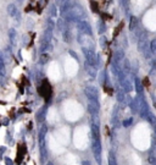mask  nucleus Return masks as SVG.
Here are the masks:
<instances>
[{"instance_id":"nucleus-1","label":"nucleus","mask_w":156,"mask_h":165,"mask_svg":"<svg viewBox=\"0 0 156 165\" xmlns=\"http://www.w3.org/2000/svg\"><path fill=\"white\" fill-rule=\"evenodd\" d=\"M87 19H88L87 10L81 5H73V4L71 6V9L64 15V20L67 23H77L78 21L87 20Z\"/></svg>"},{"instance_id":"nucleus-2","label":"nucleus","mask_w":156,"mask_h":165,"mask_svg":"<svg viewBox=\"0 0 156 165\" xmlns=\"http://www.w3.org/2000/svg\"><path fill=\"white\" fill-rule=\"evenodd\" d=\"M78 42L83 48H89V49H94V41H93V36L89 34H84V33L78 32Z\"/></svg>"},{"instance_id":"nucleus-3","label":"nucleus","mask_w":156,"mask_h":165,"mask_svg":"<svg viewBox=\"0 0 156 165\" xmlns=\"http://www.w3.org/2000/svg\"><path fill=\"white\" fill-rule=\"evenodd\" d=\"M8 14H9V16L11 17L13 22H16V25H20L21 23V12L18 10V8H17V5L16 4H9L8 5Z\"/></svg>"},{"instance_id":"nucleus-4","label":"nucleus","mask_w":156,"mask_h":165,"mask_svg":"<svg viewBox=\"0 0 156 165\" xmlns=\"http://www.w3.org/2000/svg\"><path fill=\"white\" fill-rule=\"evenodd\" d=\"M76 27H77L78 32L84 33V34H89L93 36V28L90 26V23L87 20H82V21H78L76 23Z\"/></svg>"},{"instance_id":"nucleus-5","label":"nucleus","mask_w":156,"mask_h":165,"mask_svg":"<svg viewBox=\"0 0 156 165\" xmlns=\"http://www.w3.org/2000/svg\"><path fill=\"white\" fill-rule=\"evenodd\" d=\"M84 93H86V96L88 97L89 100H98L99 92H98L96 87H94V86H88V87H86V89H84Z\"/></svg>"},{"instance_id":"nucleus-6","label":"nucleus","mask_w":156,"mask_h":165,"mask_svg":"<svg viewBox=\"0 0 156 165\" xmlns=\"http://www.w3.org/2000/svg\"><path fill=\"white\" fill-rule=\"evenodd\" d=\"M62 39H64V42L65 43H72V41H73V34L71 32V30L67 27L65 31H62Z\"/></svg>"},{"instance_id":"nucleus-7","label":"nucleus","mask_w":156,"mask_h":165,"mask_svg":"<svg viewBox=\"0 0 156 165\" xmlns=\"http://www.w3.org/2000/svg\"><path fill=\"white\" fill-rule=\"evenodd\" d=\"M138 27H139V20H138V17H135V16L132 15V16L129 17V25H128V28H129L131 32H133V31H135Z\"/></svg>"},{"instance_id":"nucleus-8","label":"nucleus","mask_w":156,"mask_h":165,"mask_svg":"<svg viewBox=\"0 0 156 165\" xmlns=\"http://www.w3.org/2000/svg\"><path fill=\"white\" fill-rule=\"evenodd\" d=\"M88 108H89V111L95 115L98 111H99V103L98 100H89V104H88Z\"/></svg>"},{"instance_id":"nucleus-9","label":"nucleus","mask_w":156,"mask_h":165,"mask_svg":"<svg viewBox=\"0 0 156 165\" xmlns=\"http://www.w3.org/2000/svg\"><path fill=\"white\" fill-rule=\"evenodd\" d=\"M9 38H10V42H11L12 45H16V42H17V32L15 28H10L9 30Z\"/></svg>"},{"instance_id":"nucleus-10","label":"nucleus","mask_w":156,"mask_h":165,"mask_svg":"<svg viewBox=\"0 0 156 165\" xmlns=\"http://www.w3.org/2000/svg\"><path fill=\"white\" fill-rule=\"evenodd\" d=\"M56 28L60 31V32H62V31H65L67 28V22L64 20V19H59L57 22H56Z\"/></svg>"},{"instance_id":"nucleus-11","label":"nucleus","mask_w":156,"mask_h":165,"mask_svg":"<svg viewBox=\"0 0 156 165\" xmlns=\"http://www.w3.org/2000/svg\"><path fill=\"white\" fill-rule=\"evenodd\" d=\"M55 27H56V22L53 20V17H48V19H46V21H45V28L54 31V30H55Z\"/></svg>"},{"instance_id":"nucleus-12","label":"nucleus","mask_w":156,"mask_h":165,"mask_svg":"<svg viewBox=\"0 0 156 165\" xmlns=\"http://www.w3.org/2000/svg\"><path fill=\"white\" fill-rule=\"evenodd\" d=\"M98 32H99V34H102V33L106 32V23L102 20L98 21Z\"/></svg>"},{"instance_id":"nucleus-13","label":"nucleus","mask_w":156,"mask_h":165,"mask_svg":"<svg viewBox=\"0 0 156 165\" xmlns=\"http://www.w3.org/2000/svg\"><path fill=\"white\" fill-rule=\"evenodd\" d=\"M49 15H50V17H56L57 16V6H56V4H51L50 5V8H49Z\"/></svg>"},{"instance_id":"nucleus-14","label":"nucleus","mask_w":156,"mask_h":165,"mask_svg":"<svg viewBox=\"0 0 156 165\" xmlns=\"http://www.w3.org/2000/svg\"><path fill=\"white\" fill-rule=\"evenodd\" d=\"M149 48H150V53L156 55V39H153V41L149 43Z\"/></svg>"},{"instance_id":"nucleus-15","label":"nucleus","mask_w":156,"mask_h":165,"mask_svg":"<svg viewBox=\"0 0 156 165\" xmlns=\"http://www.w3.org/2000/svg\"><path fill=\"white\" fill-rule=\"evenodd\" d=\"M134 85H135V88H137V92H138V93H140V92L143 91V86H142L139 78H135V80H134Z\"/></svg>"},{"instance_id":"nucleus-16","label":"nucleus","mask_w":156,"mask_h":165,"mask_svg":"<svg viewBox=\"0 0 156 165\" xmlns=\"http://www.w3.org/2000/svg\"><path fill=\"white\" fill-rule=\"evenodd\" d=\"M121 5L124 9V11L128 14V10H129V0H121Z\"/></svg>"},{"instance_id":"nucleus-17","label":"nucleus","mask_w":156,"mask_h":165,"mask_svg":"<svg viewBox=\"0 0 156 165\" xmlns=\"http://www.w3.org/2000/svg\"><path fill=\"white\" fill-rule=\"evenodd\" d=\"M48 61H49V55L45 54V53H44V54L40 56V60H39V63H40L42 65H44V64H46Z\"/></svg>"},{"instance_id":"nucleus-18","label":"nucleus","mask_w":156,"mask_h":165,"mask_svg":"<svg viewBox=\"0 0 156 165\" xmlns=\"http://www.w3.org/2000/svg\"><path fill=\"white\" fill-rule=\"evenodd\" d=\"M99 42H100L101 48H106V45H107V39H106V37H104V36H101V37H100V39H99Z\"/></svg>"},{"instance_id":"nucleus-19","label":"nucleus","mask_w":156,"mask_h":165,"mask_svg":"<svg viewBox=\"0 0 156 165\" xmlns=\"http://www.w3.org/2000/svg\"><path fill=\"white\" fill-rule=\"evenodd\" d=\"M132 122H133V119L131 118V119H128V120L123 121V126H126V127H127V126H128V125H131Z\"/></svg>"},{"instance_id":"nucleus-20","label":"nucleus","mask_w":156,"mask_h":165,"mask_svg":"<svg viewBox=\"0 0 156 165\" xmlns=\"http://www.w3.org/2000/svg\"><path fill=\"white\" fill-rule=\"evenodd\" d=\"M68 53H70V55H71V56H72V58H75V59H76V60H78V55L76 54V53H75V52H73V50H70V52H68Z\"/></svg>"},{"instance_id":"nucleus-21","label":"nucleus","mask_w":156,"mask_h":165,"mask_svg":"<svg viewBox=\"0 0 156 165\" xmlns=\"http://www.w3.org/2000/svg\"><path fill=\"white\" fill-rule=\"evenodd\" d=\"M65 3H68V0H56V4H57V5H60V6H61V5H64Z\"/></svg>"},{"instance_id":"nucleus-22","label":"nucleus","mask_w":156,"mask_h":165,"mask_svg":"<svg viewBox=\"0 0 156 165\" xmlns=\"http://www.w3.org/2000/svg\"><path fill=\"white\" fill-rule=\"evenodd\" d=\"M48 165H53V164H50V163H49V164H48Z\"/></svg>"},{"instance_id":"nucleus-23","label":"nucleus","mask_w":156,"mask_h":165,"mask_svg":"<svg viewBox=\"0 0 156 165\" xmlns=\"http://www.w3.org/2000/svg\"><path fill=\"white\" fill-rule=\"evenodd\" d=\"M68 1H71V0H68Z\"/></svg>"}]
</instances>
